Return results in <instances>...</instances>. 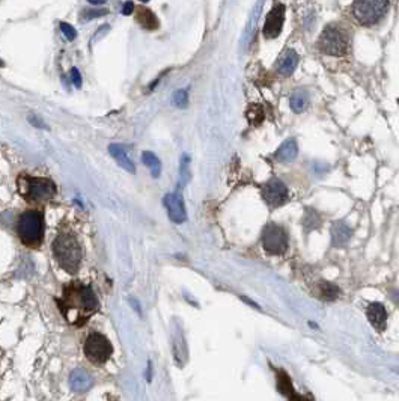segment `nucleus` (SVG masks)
<instances>
[{
    "label": "nucleus",
    "mask_w": 399,
    "mask_h": 401,
    "mask_svg": "<svg viewBox=\"0 0 399 401\" xmlns=\"http://www.w3.org/2000/svg\"><path fill=\"white\" fill-rule=\"evenodd\" d=\"M57 305L63 317L76 326L86 323L88 318L99 308V302L92 287L80 282L65 285L60 299H57Z\"/></svg>",
    "instance_id": "f257e3e1"
},
{
    "label": "nucleus",
    "mask_w": 399,
    "mask_h": 401,
    "mask_svg": "<svg viewBox=\"0 0 399 401\" xmlns=\"http://www.w3.org/2000/svg\"><path fill=\"white\" fill-rule=\"evenodd\" d=\"M53 255L66 273H76L82 262V248L74 234H59L53 242Z\"/></svg>",
    "instance_id": "f03ea898"
},
{
    "label": "nucleus",
    "mask_w": 399,
    "mask_h": 401,
    "mask_svg": "<svg viewBox=\"0 0 399 401\" xmlns=\"http://www.w3.org/2000/svg\"><path fill=\"white\" fill-rule=\"evenodd\" d=\"M45 220L44 213L40 210H29L23 213L17 222V232L23 245L38 248L44 239Z\"/></svg>",
    "instance_id": "7ed1b4c3"
},
{
    "label": "nucleus",
    "mask_w": 399,
    "mask_h": 401,
    "mask_svg": "<svg viewBox=\"0 0 399 401\" xmlns=\"http://www.w3.org/2000/svg\"><path fill=\"white\" fill-rule=\"evenodd\" d=\"M20 195L27 202H44L56 195V184L48 178L21 174L17 180Z\"/></svg>",
    "instance_id": "20e7f679"
},
{
    "label": "nucleus",
    "mask_w": 399,
    "mask_h": 401,
    "mask_svg": "<svg viewBox=\"0 0 399 401\" xmlns=\"http://www.w3.org/2000/svg\"><path fill=\"white\" fill-rule=\"evenodd\" d=\"M390 0H354L353 15L363 26H374L386 15Z\"/></svg>",
    "instance_id": "39448f33"
},
{
    "label": "nucleus",
    "mask_w": 399,
    "mask_h": 401,
    "mask_svg": "<svg viewBox=\"0 0 399 401\" xmlns=\"http://www.w3.org/2000/svg\"><path fill=\"white\" fill-rule=\"evenodd\" d=\"M318 49L324 54L330 56H344L348 50V35L342 27L327 26L318 40Z\"/></svg>",
    "instance_id": "423d86ee"
},
{
    "label": "nucleus",
    "mask_w": 399,
    "mask_h": 401,
    "mask_svg": "<svg viewBox=\"0 0 399 401\" xmlns=\"http://www.w3.org/2000/svg\"><path fill=\"white\" fill-rule=\"evenodd\" d=\"M83 351H85V356L89 362H92L95 365H101L110 359V356L113 353V347H112L110 341L107 340V337H104L103 333L92 332L85 340Z\"/></svg>",
    "instance_id": "0eeeda50"
},
{
    "label": "nucleus",
    "mask_w": 399,
    "mask_h": 401,
    "mask_svg": "<svg viewBox=\"0 0 399 401\" xmlns=\"http://www.w3.org/2000/svg\"><path fill=\"white\" fill-rule=\"evenodd\" d=\"M262 245L270 255H282L288 249V234L282 226L270 223L262 231Z\"/></svg>",
    "instance_id": "6e6552de"
},
{
    "label": "nucleus",
    "mask_w": 399,
    "mask_h": 401,
    "mask_svg": "<svg viewBox=\"0 0 399 401\" xmlns=\"http://www.w3.org/2000/svg\"><path fill=\"white\" fill-rule=\"evenodd\" d=\"M285 5H277L274 6L270 14L265 18L264 23V37L267 40H274L280 35V32L283 29V23H285Z\"/></svg>",
    "instance_id": "1a4fd4ad"
},
{
    "label": "nucleus",
    "mask_w": 399,
    "mask_h": 401,
    "mask_svg": "<svg viewBox=\"0 0 399 401\" xmlns=\"http://www.w3.org/2000/svg\"><path fill=\"white\" fill-rule=\"evenodd\" d=\"M262 198L270 207H279L286 202L288 187L280 180H271L262 187Z\"/></svg>",
    "instance_id": "9d476101"
},
{
    "label": "nucleus",
    "mask_w": 399,
    "mask_h": 401,
    "mask_svg": "<svg viewBox=\"0 0 399 401\" xmlns=\"http://www.w3.org/2000/svg\"><path fill=\"white\" fill-rule=\"evenodd\" d=\"M163 204L168 210L169 219L175 223H182L187 220V213H185V205L182 196L179 193H168L163 199Z\"/></svg>",
    "instance_id": "9b49d317"
},
{
    "label": "nucleus",
    "mask_w": 399,
    "mask_h": 401,
    "mask_svg": "<svg viewBox=\"0 0 399 401\" xmlns=\"http://www.w3.org/2000/svg\"><path fill=\"white\" fill-rule=\"evenodd\" d=\"M70 386L76 394H83L93 386V379L86 370L76 368L70 376Z\"/></svg>",
    "instance_id": "f8f14e48"
},
{
    "label": "nucleus",
    "mask_w": 399,
    "mask_h": 401,
    "mask_svg": "<svg viewBox=\"0 0 399 401\" xmlns=\"http://www.w3.org/2000/svg\"><path fill=\"white\" fill-rule=\"evenodd\" d=\"M109 152H110V155L116 160V163L121 166V168L125 169L128 174H134V172H136L134 161H133V160L128 157L127 151H125V148H124L122 145H119V144H112V145L109 147Z\"/></svg>",
    "instance_id": "ddd939ff"
},
{
    "label": "nucleus",
    "mask_w": 399,
    "mask_h": 401,
    "mask_svg": "<svg viewBox=\"0 0 399 401\" xmlns=\"http://www.w3.org/2000/svg\"><path fill=\"white\" fill-rule=\"evenodd\" d=\"M366 315H368L369 323H371L378 332H383V330L386 329L387 312H386L384 305H381V303H371V305L368 306Z\"/></svg>",
    "instance_id": "4468645a"
},
{
    "label": "nucleus",
    "mask_w": 399,
    "mask_h": 401,
    "mask_svg": "<svg viewBox=\"0 0 399 401\" xmlns=\"http://www.w3.org/2000/svg\"><path fill=\"white\" fill-rule=\"evenodd\" d=\"M297 63L298 54L292 49H288L277 60V71L283 76H291L297 68Z\"/></svg>",
    "instance_id": "2eb2a0df"
},
{
    "label": "nucleus",
    "mask_w": 399,
    "mask_h": 401,
    "mask_svg": "<svg viewBox=\"0 0 399 401\" xmlns=\"http://www.w3.org/2000/svg\"><path fill=\"white\" fill-rule=\"evenodd\" d=\"M351 239V229L344 222H335L331 226V243L335 248L345 246Z\"/></svg>",
    "instance_id": "dca6fc26"
},
{
    "label": "nucleus",
    "mask_w": 399,
    "mask_h": 401,
    "mask_svg": "<svg viewBox=\"0 0 399 401\" xmlns=\"http://www.w3.org/2000/svg\"><path fill=\"white\" fill-rule=\"evenodd\" d=\"M297 154H298V147H297L295 139H288L279 147L276 152V158L282 163H289L297 157Z\"/></svg>",
    "instance_id": "f3484780"
},
{
    "label": "nucleus",
    "mask_w": 399,
    "mask_h": 401,
    "mask_svg": "<svg viewBox=\"0 0 399 401\" xmlns=\"http://www.w3.org/2000/svg\"><path fill=\"white\" fill-rule=\"evenodd\" d=\"M136 20L137 23L145 27V29H149V30H154V29H158L160 23H158V18L155 17V14L146 8H139L136 11Z\"/></svg>",
    "instance_id": "a211bd4d"
},
{
    "label": "nucleus",
    "mask_w": 399,
    "mask_h": 401,
    "mask_svg": "<svg viewBox=\"0 0 399 401\" xmlns=\"http://www.w3.org/2000/svg\"><path fill=\"white\" fill-rule=\"evenodd\" d=\"M308 103H309V98H308V94L302 89L295 91L292 95H291V100H289V104H291V109L295 112V113H302L306 107H308Z\"/></svg>",
    "instance_id": "6ab92c4d"
},
{
    "label": "nucleus",
    "mask_w": 399,
    "mask_h": 401,
    "mask_svg": "<svg viewBox=\"0 0 399 401\" xmlns=\"http://www.w3.org/2000/svg\"><path fill=\"white\" fill-rule=\"evenodd\" d=\"M142 160H143V163H145L146 168L151 171V175H152L154 178H158V177H160V172H161V163H160L158 157H157L155 154L149 152V151H145V152L142 154Z\"/></svg>",
    "instance_id": "aec40b11"
},
{
    "label": "nucleus",
    "mask_w": 399,
    "mask_h": 401,
    "mask_svg": "<svg viewBox=\"0 0 399 401\" xmlns=\"http://www.w3.org/2000/svg\"><path fill=\"white\" fill-rule=\"evenodd\" d=\"M303 226L308 232L316 229L321 226V216L318 214L316 210L313 208H306L305 210V216H303Z\"/></svg>",
    "instance_id": "412c9836"
},
{
    "label": "nucleus",
    "mask_w": 399,
    "mask_h": 401,
    "mask_svg": "<svg viewBox=\"0 0 399 401\" xmlns=\"http://www.w3.org/2000/svg\"><path fill=\"white\" fill-rule=\"evenodd\" d=\"M341 294V290L338 285L331 284V282H321L319 284V297L324 300H335Z\"/></svg>",
    "instance_id": "4be33fe9"
},
{
    "label": "nucleus",
    "mask_w": 399,
    "mask_h": 401,
    "mask_svg": "<svg viewBox=\"0 0 399 401\" xmlns=\"http://www.w3.org/2000/svg\"><path fill=\"white\" fill-rule=\"evenodd\" d=\"M277 385H279V389L282 394H285L286 397L292 398L295 394H294V388L291 385V380L289 377L285 374V373H279V377H277Z\"/></svg>",
    "instance_id": "5701e85b"
},
{
    "label": "nucleus",
    "mask_w": 399,
    "mask_h": 401,
    "mask_svg": "<svg viewBox=\"0 0 399 401\" xmlns=\"http://www.w3.org/2000/svg\"><path fill=\"white\" fill-rule=\"evenodd\" d=\"M172 103H174V106H177L179 109L187 107V104H188V94H187V91L185 89L175 91V94L172 97Z\"/></svg>",
    "instance_id": "b1692460"
},
{
    "label": "nucleus",
    "mask_w": 399,
    "mask_h": 401,
    "mask_svg": "<svg viewBox=\"0 0 399 401\" xmlns=\"http://www.w3.org/2000/svg\"><path fill=\"white\" fill-rule=\"evenodd\" d=\"M106 14H109L107 9H86L82 12L80 21H89L93 18H99V17H104Z\"/></svg>",
    "instance_id": "393cba45"
},
{
    "label": "nucleus",
    "mask_w": 399,
    "mask_h": 401,
    "mask_svg": "<svg viewBox=\"0 0 399 401\" xmlns=\"http://www.w3.org/2000/svg\"><path fill=\"white\" fill-rule=\"evenodd\" d=\"M190 157L188 155H182V161H181V184H187L188 178H190Z\"/></svg>",
    "instance_id": "a878e982"
},
{
    "label": "nucleus",
    "mask_w": 399,
    "mask_h": 401,
    "mask_svg": "<svg viewBox=\"0 0 399 401\" xmlns=\"http://www.w3.org/2000/svg\"><path fill=\"white\" fill-rule=\"evenodd\" d=\"M60 30H62V33L65 35V38L68 40V41H73V40H76V37H77V30L71 26V24H68V23H60Z\"/></svg>",
    "instance_id": "bb28decb"
},
{
    "label": "nucleus",
    "mask_w": 399,
    "mask_h": 401,
    "mask_svg": "<svg viewBox=\"0 0 399 401\" xmlns=\"http://www.w3.org/2000/svg\"><path fill=\"white\" fill-rule=\"evenodd\" d=\"M71 80H73V83H74L76 88H80L82 86V76H80V73H79L77 68H73L71 70Z\"/></svg>",
    "instance_id": "cd10ccee"
},
{
    "label": "nucleus",
    "mask_w": 399,
    "mask_h": 401,
    "mask_svg": "<svg viewBox=\"0 0 399 401\" xmlns=\"http://www.w3.org/2000/svg\"><path fill=\"white\" fill-rule=\"evenodd\" d=\"M133 11H134V3H133V2H125L124 6H122V15L128 17V15L133 14Z\"/></svg>",
    "instance_id": "c85d7f7f"
},
{
    "label": "nucleus",
    "mask_w": 399,
    "mask_h": 401,
    "mask_svg": "<svg viewBox=\"0 0 399 401\" xmlns=\"http://www.w3.org/2000/svg\"><path fill=\"white\" fill-rule=\"evenodd\" d=\"M29 122L32 124V125H35V127H38V128H47V125L38 118V116H33V115H30L29 116Z\"/></svg>",
    "instance_id": "c756f323"
},
{
    "label": "nucleus",
    "mask_w": 399,
    "mask_h": 401,
    "mask_svg": "<svg viewBox=\"0 0 399 401\" xmlns=\"http://www.w3.org/2000/svg\"><path fill=\"white\" fill-rule=\"evenodd\" d=\"M90 5H104L107 0H88Z\"/></svg>",
    "instance_id": "7c9ffc66"
},
{
    "label": "nucleus",
    "mask_w": 399,
    "mask_h": 401,
    "mask_svg": "<svg viewBox=\"0 0 399 401\" xmlns=\"http://www.w3.org/2000/svg\"><path fill=\"white\" fill-rule=\"evenodd\" d=\"M139 2H142V3H146V2H149V0H139Z\"/></svg>",
    "instance_id": "2f4dec72"
},
{
    "label": "nucleus",
    "mask_w": 399,
    "mask_h": 401,
    "mask_svg": "<svg viewBox=\"0 0 399 401\" xmlns=\"http://www.w3.org/2000/svg\"><path fill=\"white\" fill-rule=\"evenodd\" d=\"M5 63H3V60H0V66H3Z\"/></svg>",
    "instance_id": "473e14b6"
}]
</instances>
